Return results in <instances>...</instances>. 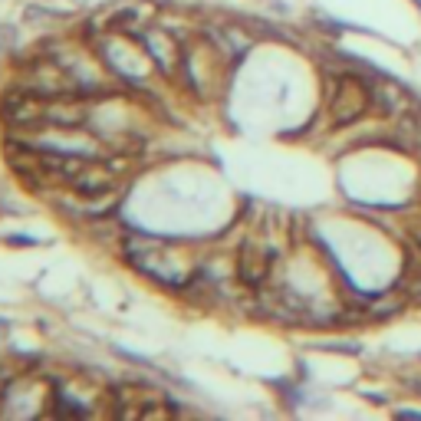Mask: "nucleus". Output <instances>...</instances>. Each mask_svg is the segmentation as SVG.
I'll list each match as a JSON object with an SVG mask.
<instances>
[{
	"mask_svg": "<svg viewBox=\"0 0 421 421\" xmlns=\"http://www.w3.org/2000/svg\"><path fill=\"white\" fill-rule=\"evenodd\" d=\"M263 277H267V254L254 240H247L244 250H240V280L250 283V287H257Z\"/></svg>",
	"mask_w": 421,
	"mask_h": 421,
	"instance_id": "obj_2",
	"label": "nucleus"
},
{
	"mask_svg": "<svg viewBox=\"0 0 421 421\" xmlns=\"http://www.w3.org/2000/svg\"><path fill=\"white\" fill-rule=\"evenodd\" d=\"M369 105H372V86H369L362 76H355V73L336 76V93H333V99H329V109H333V122L336 125L355 122Z\"/></svg>",
	"mask_w": 421,
	"mask_h": 421,
	"instance_id": "obj_1",
	"label": "nucleus"
}]
</instances>
